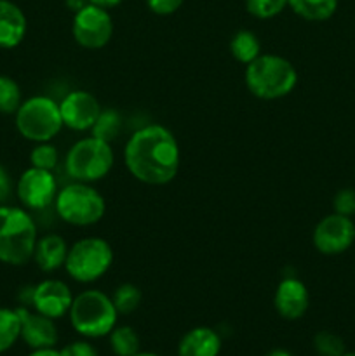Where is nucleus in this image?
<instances>
[{"label": "nucleus", "mask_w": 355, "mask_h": 356, "mask_svg": "<svg viewBox=\"0 0 355 356\" xmlns=\"http://www.w3.org/2000/svg\"><path fill=\"white\" fill-rule=\"evenodd\" d=\"M124 162L132 177L150 186H164L176 177L181 152L173 132L160 124H148L129 136Z\"/></svg>", "instance_id": "nucleus-1"}, {"label": "nucleus", "mask_w": 355, "mask_h": 356, "mask_svg": "<svg viewBox=\"0 0 355 356\" xmlns=\"http://www.w3.org/2000/svg\"><path fill=\"white\" fill-rule=\"evenodd\" d=\"M38 233L24 207L0 205V263L23 266L33 259Z\"/></svg>", "instance_id": "nucleus-2"}, {"label": "nucleus", "mask_w": 355, "mask_h": 356, "mask_svg": "<svg viewBox=\"0 0 355 356\" xmlns=\"http://www.w3.org/2000/svg\"><path fill=\"white\" fill-rule=\"evenodd\" d=\"M246 86L258 99L275 101L289 96L298 83V72L278 54H260L246 66Z\"/></svg>", "instance_id": "nucleus-3"}, {"label": "nucleus", "mask_w": 355, "mask_h": 356, "mask_svg": "<svg viewBox=\"0 0 355 356\" xmlns=\"http://www.w3.org/2000/svg\"><path fill=\"white\" fill-rule=\"evenodd\" d=\"M68 316L77 334L89 339H100L115 329L118 312L110 296L97 289H87L79 296H73Z\"/></svg>", "instance_id": "nucleus-4"}, {"label": "nucleus", "mask_w": 355, "mask_h": 356, "mask_svg": "<svg viewBox=\"0 0 355 356\" xmlns=\"http://www.w3.org/2000/svg\"><path fill=\"white\" fill-rule=\"evenodd\" d=\"M54 211L66 225L87 228L97 225L103 219L106 212V202L93 184L72 181L58 190Z\"/></svg>", "instance_id": "nucleus-5"}, {"label": "nucleus", "mask_w": 355, "mask_h": 356, "mask_svg": "<svg viewBox=\"0 0 355 356\" xmlns=\"http://www.w3.org/2000/svg\"><path fill=\"white\" fill-rule=\"evenodd\" d=\"M113 163L115 153L111 149V143L103 141L96 136H87L68 149L65 170L72 181L93 184L106 177L113 169Z\"/></svg>", "instance_id": "nucleus-6"}, {"label": "nucleus", "mask_w": 355, "mask_h": 356, "mask_svg": "<svg viewBox=\"0 0 355 356\" xmlns=\"http://www.w3.org/2000/svg\"><path fill=\"white\" fill-rule=\"evenodd\" d=\"M14 117L17 132L31 143L52 141L65 127L58 101L42 94L24 99Z\"/></svg>", "instance_id": "nucleus-7"}, {"label": "nucleus", "mask_w": 355, "mask_h": 356, "mask_svg": "<svg viewBox=\"0 0 355 356\" xmlns=\"http://www.w3.org/2000/svg\"><path fill=\"white\" fill-rule=\"evenodd\" d=\"M113 264V249L100 236H86L70 245L65 270L79 284H94L108 273Z\"/></svg>", "instance_id": "nucleus-8"}, {"label": "nucleus", "mask_w": 355, "mask_h": 356, "mask_svg": "<svg viewBox=\"0 0 355 356\" xmlns=\"http://www.w3.org/2000/svg\"><path fill=\"white\" fill-rule=\"evenodd\" d=\"M72 35L77 44L84 49H101L111 40L113 19L103 7L89 3L84 9L73 13Z\"/></svg>", "instance_id": "nucleus-9"}, {"label": "nucleus", "mask_w": 355, "mask_h": 356, "mask_svg": "<svg viewBox=\"0 0 355 356\" xmlns=\"http://www.w3.org/2000/svg\"><path fill=\"white\" fill-rule=\"evenodd\" d=\"M58 190L52 170L31 165L21 174L16 184V195L26 211H44L49 205H54Z\"/></svg>", "instance_id": "nucleus-10"}, {"label": "nucleus", "mask_w": 355, "mask_h": 356, "mask_svg": "<svg viewBox=\"0 0 355 356\" xmlns=\"http://www.w3.org/2000/svg\"><path fill=\"white\" fill-rule=\"evenodd\" d=\"M312 242L313 247L324 256L343 254L355 242V222L348 216L333 212L317 222Z\"/></svg>", "instance_id": "nucleus-11"}, {"label": "nucleus", "mask_w": 355, "mask_h": 356, "mask_svg": "<svg viewBox=\"0 0 355 356\" xmlns=\"http://www.w3.org/2000/svg\"><path fill=\"white\" fill-rule=\"evenodd\" d=\"M63 125L72 131L86 132L93 129L101 113V104L89 90H72L59 101Z\"/></svg>", "instance_id": "nucleus-12"}, {"label": "nucleus", "mask_w": 355, "mask_h": 356, "mask_svg": "<svg viewBox=\"0 0 355 356\" xmlns=\"http://www.w3.org/2000/svg\"><path fill=\"white\" fill-rule=\"evenodd\" d=\"M73 294L68 285L58 278H45L31 287L30 305L40 315L52 320L63 318L72 308Z\"/></svg>", "instance_id": "nucleus-13"}, {"label": "nucleus", "mask_w": 355, "mask_h": 356, "mask_svg": "<svg viewBox=\"0 0 355 356\" xmlns=\"http://www.w3.org/2000/svg\"><path fill=\"white\" fill-rule=\"evenodd\" d=\"M21 320V339L31 348V350H44V348H54L59 339L58 327L54 320L49 316L40 315L33 309L16 308Z\"/></svg>", "instance_id": "nucleus-14"}, {"label": "nucleus", "mask_w": 355, "mask_h": 356, "mask_svg": "<svg viewBox=\"0 0 355 356\" xmlns=\"http://www.w3.org/2000/svg\"><path fill=\"white\" fill-rule=\"evenodd\" d=\"M274 306L284 320H298L310 306V294L299 278L287 277L275 289Z\"/></svg>", "instance_id": "nucleus-15"}, {"label": "nucleus", "mask_w": 355, "mask_h": 356, "mask_svg": "<svg viewBox=\"0 0 355 356\" xmlns=\"http://www.w3.org/2000/svg\"><path fill=\"white\" fill-rule=\"evenodd\" d=\"M28 21L23 10L10 0H0V49H14L24 40Z\"/></svg>", "instance_id": "nucleus-16"}, {"label": "nucleus", "mask_w": 355, "mask_h": 356, "mask_svg": "<svg viewBox=\"0 0 355 356\" xmlns=\"http://www.w3.org/2000/svg\"><path fill=\"white\" fill-rule=\"evenodd\" d=\"M221 337L211 327H195L181 337L178 356H219Z\"/></svg>", "instance_id": "nucleus-17"}, {"label": "nucleus", "mask_w": 355, "mask_h": 356, "mask_svg": "<svg viewBox=\"0 0 355 356\" xmlns=\"http://www.w3.org/2000/svg\"><path fill=\"white\" fill-rule=\"evenodd\" d=\"M68 243L61 235L47 233L37 240L33 252V261L44 273L59 270L65 266L66 254H68Z\"/></svg>", "instance_id": "nucleus-18"}, {"label": "nucleus", "mask_w": 355, "mask_h": 356, "mask_svg": "<svg viewBox=\"0 0 355 356\" xmlns=\"http://www.w3.org/2000/svg\"><path fill=\"white\" fill-rule=\"evenodd\" d=\"M287 6L303 19L326 21L336 13L338 0H289Z\"/></svg>", "instance_id": "nucleus-19"}, {"label": "nucleus", "mask_w": 355, "mask_h": 356, "mask_svg": "<svg viewBox=\"0 0 355 356\" xmlns=\"http://www.w3.org/2000/svg\"><path fill=\"white\" fill-rule=\"evenodd\" d=\"M230 52L242 65H249L261 54V42L251 30H240L230 40Z\"/></svg>", "instance_id": "nucleus-20"}, {"label": "nucleus", "mask_w": 355, "mask_h": 356, "mask_svg": "<svg viewBox=\"0 0 355 356\" xmlns=\"http://www.w3.org/2000/svg\"><path fill=\"white\" fill-rule=\"evenodd\" d=\"M21 339V320L17 309L0 308V355L9 351Z\"/></svg>", "instance_id": "nucleus-21"}, {"label": "nucleus", "mask_w": 355, "mask_h": 356, "mask_svg": "<svg viewBox=\"0 0 355 356\" xmlns=\"http://www.w3.org/2000/svg\"><path fill=\"white\" fill-rule=\"evenodd\" d=\"M108 336H110L111 351L117 356H132L139 351V337L132 327L115 325Z\"/></svg>", "instance_id": "nucleus-22"}, {"label": "nucleus", "mask_w": 355, "mask_h": 356, "mask_svg": "<svg viewBox=\"0 0 355 356\" xmlns=\"http://www.w3.org/2000/svg\"><path fill=\"white\" fill-rule=\"evenodd\" d=\"M122 129V117L117 110L113 108H106V110H101L100 117H97L96 124L90 129V136H96V138L103 139V141L111 143L113 139H117V136L120 134Z\"/></svg>", "instance_id": "nucleus-23"}, {"label": "nucleus", "mask_w": 355, "mask_h": 356, "mask_svg": "<svg viewBox=\"0 0 355 356\" xmlns=\"http://www.w3.org/2000/svg\"><path fill=\"white\" fill-rule=\"evenodd\" d=\"M23 103L21 87L13 76L0 75V113L14 115Z\"/></svg>", "instance_id": "nucleus-24"}, {"label": "nucleus", "mask_w": 355, "mask_h": 356, "mask_svg": "<svg viewBox=\"0 0 355 356\" xmlns=\"http://www.w3.org/2000/svg\"><path fill=\"white\" fill-rule=\"evenodd\" d=\"M111 301H113L118 315H131L141 305L143 294L139 287H136L134 284H122L115 289Z\"/></svg>", "instance_id": "nucleus-25"}, {"label": "nucleus", "mask_w": 355, "mask_h": 356, "mask_svg": "<svg viewBox=\"0 0 355 356\" xmlns=\"http://www.w3.org/2000/svg\"><path fill=\"white\" fill-rule=\"evenodd\" d=\"M59 162V153L54 145L49 143H35L33 149L30 152V163L31 167H38V169L54 170Z\"/></svg>", "instance_id": "nucleus-26"}, {"label": "nucleus", "mask_w": 355, "mask_h": 356, "mask_svg": "<svg viewBox=\"0 0 355 356\" xmlns=\"http://www.w3.org/2000/svg\"><path fill=\"white\" fill-rule=\"evenodd\" d=\"M313 348L320 356H343L347 353L343 339L329 330H320L319 334H315Z\"/></svg>", "instance_id": "nucleus-27"}, {"label": "nucleus", "mask_w": 355, "mask_h": 356, "mask_svg": "<svg viewBox=\"0 0 355 356\" xmlns=\"http://www.w3.org/2000/svg\"><path fill=\"white\" fill-rule=\"evenodd\" d=\"M289 0H246V9L258 19H271L287 7Z\"/></svg>", "instance_id": "nucleus-28"}, {"label": "nucleus", "mask_w": 355, "mask_h": 356, "mask_svg": "<svg viewBox=\"0 0 355 356\" xmlns=\"http://www.w3.org/2000/svg\"><path fill=\"white\" fill-rule=\"evenodd\" d=\"M333 207L336 214L341 216H352L355 214V190L354 188H343L338 191L333 198Z\"/></svg>", "instance_id": "nucleus-29"}, {"label": "nucleus", "mask_w": 355, "mask_h": 356, "mask_svg": "<svg viewBox=\"0 0 355 356\" xmlns=\"http://www.w3.org/2000/svg\"><path fill=\"white\" fill-rule=\"evenodd\" d=\"M61 356H100L97 350L87 341H73V343L66 344L63 350H59Z\"/></svg>", "instance_id": "nucleus-30"}, {"label": "nucleus", "mask_w": 355, "mask_h": 356, "mask_svg": "<svg viewBox=\"0 0 355 356\" xmlns=\"http://www.w3.org/2000/svg\"><path fill=\"white\" fill-rule=\"evenodd\" d=\"M184 0H146V6L152 10L153 14H159V16H169L174 14L181 6H183Z\"/></svg>", "instance_id": "nucleus-31"}, {"label": "nucleus", "mask_w": 355, "mask_h": 356, "mask_svg": "<svg viewBox=\"0 0 355 356\" xmlns=\"http://www.w3.org/2000/svg\"><path fill=\"white\" fill-rule=\"evenodd\" d=\"M10 193H13V179H10L6 167L0 163V205H3L9 200Z\"/></svg>", "instance_id": "nucleus-32"}, {"label": "nucleus", "mask_w": 355, "mask_h": 356, "mask_svg": "<svg viewBox=\"0 0 355 356\" xmlns=\"http://www.w3.org/2000/svg\"><path fill=\"white\" fill-rule=\"evenodd\" d=\"M66 7H68L70 10H73V13H77V10L84 9L86 6H89V0H65Z\"/></svg>", "instance_id": "nucleus-33"}, {"label": "nucleus", "mask_w": 355, "mask_h": 356, "mask_svg": "<svg viewBox=\"0 0 355 356\" xmlns=\"http://www.w3.org/2000/svg\"><path fill=\"white\" fill-rule=\"evenodd\" d=\"M90 3H94V6L97 7H103V9H111V7H117L118 3H122L124 0H89Z\"/></svg>", "instance_id": "nucleus-34"}, {"label": "nucleus", "mask_w": 355, "mask_h": 356, "mask_svg": "<svg viewBox=\"0 0 355 356\" xmlns=\"http://www.w3.org/2000/svg\"><path fill=\"white\" fill-rule=\"evenodd\" d=\"M28 356H61V353L54 348H44V350H33Z\"/></svg>", "instance_id": "nucleus-35"}, {"label": "nucleus", "mask_w": 355, "mask_h": 356, "mask_svg": "<svg viewBox=\"0 0 355 356\" xmlns=\"http://www.w3.org/2000/svg\"><path fill=\"white\" fill-rule=\"evenodd\" d=\"M265 356H292L287 350H282V348H277V350H271L270 353H267Z\"/></svg>", "instance_id": "nucleus-36"}, {"label": "nucleus", "mask_w": 355, "mask_h": 356, "mask_svg": "<svg viewBox=\"0 0 355 356\" xmlns=\"http://www.w3.org/2000/svg\"><path fill=\"white\" fill-rule=\"evenodd\" d=\"M132 356H159V355H155V353H141V351H138V353L132 355Z\"/></svg>", "instance_id": "nucleus-37"}, {"label": "nucleus", "mask_w": 355, "mask_h": 356, "mask_svg": "<svg viewBox=\"0 0 355 356\" xmlns=\"http://www.w3.org/2000/svg\"><path fill=\"white\" fill-rule=\"evenodd\" d=\"M343 356H355V351H352V353H345Z\"/></svg>", "instance_id": "nucleus-38"}]
</instances>
